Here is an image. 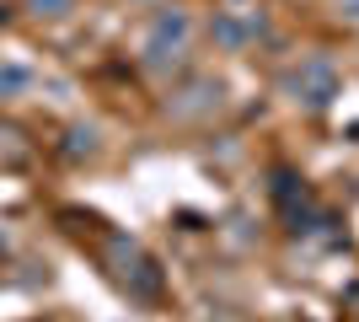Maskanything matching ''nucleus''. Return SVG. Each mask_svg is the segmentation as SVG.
Instances as JSON below:
<instances>
[{
	"label": "nucleus",
	"mask_w": 359,
	"mask_h": 322,
	"mask_svg": "<svg viewBox=\"0 0 359 322\" xmlns=\"http://www.w3.org/2000/svg\"><path fill=\"white\" fill-rule=\"evenodd\" d=\"M113 274H118L123 290H135L140 301H150V295H161V274H156V263L140 253L135 242H113Z\"/></svg>",
	"instance_id": "obj_1"
},
{
	"label": "nucleus",
	"mask_w": 359,
	"mask_h": 322,
	"mask_svg": "<svg viewBox=\"0 0 359 322\" xmlns=\"http://www.w3.org/2000/svg\"><path fill=\"white\" fill-rule=\"evenodd\" d=\"M290 92H295V102H306V107H327L332 97H338V70H332V60H306L290 76Z\"/></svg>",
	"instance_id": "obj_2"
},
{
	"label": "nucleus",
	"mask_w": 359,
	"mask_h": 322,
	"mask_svg": "<svg viewBox=\"0 0 359 322\" xmlns=\"http://www.w3.org/2000/svg\"><path fill=\"white\" fill-rule=\"evenodd\" d=\"M210 32H215L220 48H247V43H257V38L269 32V22H263L257 11H220Z\"/></svg>",
	"instance_id": "obj_3"
},
{
	"label": "nucleus",
	"mask_w": 359,
	"mask_h": 322,
	"mask_svg": "<svg viewBox=\"0 0 359 322\" xmlns=\"http://www.w3.org/2000/svg\"><path fill=\"white\" fill-rule=\"evenodd\" d=\"M210 107H220V81H204V76H198V81H188V86L166 102V113H172V119H204Z\"/></svg>",
	"instance_id": "obj_4"
},
{
	"label": "nucleus",
	"mask_w": 359,
	"mask_h": 322,
	"mask_svg": "<svg viewBox=\"0 0 359 322\" xmlns=\"http://www.w3.org/2000/svg\"><path fill=\"white\" fill-rule=\"evenodd\" d=\"M188 32H194L188 11H177V6H161V11L150 16V32H145V43H166V48H182V43H188Z\"/></svg>",
	"instance_id": "obj_5"
},
{
	"label": "nucleus",
	"mask_w": 359,
	"mask_h": 322,
	"mask_svg": "<svg viewBox=\"0 0 359 322\" xmlns=\"http://www.w3.org/2000/svg\"><path fill=\"white\" fill-rule=\"evenodd\" d=\"M32 86V70L27 65H0V97H16Z\"/></svg>",
	"instance_id": "obj_6"
},
{
	"label": "nucleus",
	"mask_w": 359,
	"mask_h": 322,
	"mask_svg": "<svg viewBox=\"0 0 359 322\" xmlns=\"http://www.w3.org/2000/svg\"><path fill=\"white\" fill-rule=\"evenodd\" d=\"M97 151V129H70V156H91Z\"/></svg>",
	"instance_id": "obj_7"
},
{
	"label": "nucleus",
	"mask_w": 359,
	"mask_h": 322,
	"mask_svg": "<svg viewBox=\"0 0 359 322\" xmlns=\"http://www.w3.org/2000/svg\"><path fill=\"white\" fill-rule=\"evenodd\" d=\"M27 6H32V16H65L75 0H27Z\"/></svg>",
	"instance_id": "obj_8"
}]
</instances>
